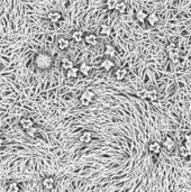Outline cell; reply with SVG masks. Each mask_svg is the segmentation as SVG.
<instances>
[{
    "label": "cell",
    "instance_id": "6da1fadb",
    "mask_svg": "<svg viewBox=\"0 0 191 192\" xmlns=\"http://www.w3.org/2000/svg\"><path fill=\"white\" fill-rule=\"evenodd\" d=\"M53 60L47 53H40L35 57V65L41 70H47L52 66Z\"/></svg>",
    "mask_w": 191,
    "mask_h": 192
},
{
    "label": "cell",
    "instance_id": "7a4b0ae2",
    "mask_svg": "<svg viewBox=\"0 0 191 192\" xmlns=\"http://www.w3.org/2000/svg\"><path fill=\"white\" fill-rule=\"evenodd\" d=\"M165 52L168 53L169 57L173 63H178L180 61V49L175 43H170L166 47H165Z\"/></svg>",
    "mask_w": 191,
    "mask_h": 192
},
{
    "label": "cell",
    "instance_id": "3957f363",
    "mask_svg": "<svg viewBox=\"0 0 191 192\" xmlns=\"http://www.w3.org/2000/svg\"><path fill=\"white\" fill-rule=\"evenodd\" d=\"M95 97H96L95 92L91 91V90H86V91L79 97V101L82 106L88 107V106L91 104V102H92V100L95 99Z\"/></svg>",
    "mask_w": 191,
    "mask_h": 192
},
{
    "label": "cell",
    "instance_id": "277c9868",
    "mask_svg": "<svg viewBox=\"0 0 191 192\" xmlns=\"http://www.w3.org/2000/svg\"><path fill=\"white\" fill-rule=\"evenodd\" d=\"M148 152L154 155H158L162 151V144H160L158 142H151L147 146Z\"/></svg>",
    "mask_w": 191,
    "mask_h": 192
},
{
    "label": "cell",
    "instance_id": "5b68a950",
    "mask_svg": "<svg viewBox=\"0 0 191 192\" xmlns=\"http://www.w3.org/2000/svg\"><path fill=\"white\" fill-rule=\"evenodd\" d=\"M84 42L90 46H96L98 44V37L96 34H87L84 35Z\"/></svg>",
    "mask_w": 191,
    "mask_h": 192
},
{
    "label": "cell",
    "instance_id": "8992f818",
    "mask_svg": "<svg viewBox=\"0 0 191 192\" xmlns=\"http://www.w3.org/2000/svg\"><path fill=\"white\" fill-rule=\"evenodd\" d=\"M163 147H164L166 151L171 152V151L175 147V142L173 140V138H171L170 136L165 137L164 142H163Z\"/></svg>",
    "mask_w": 191,
    "mask_h": 192
},
{
    "label": "cell",
    "instance_id": "52a82bcc",
    "mask_svg": "<svg viewBox=\"0 0 191 192\" xmlns=\"http://www.w3.org/2000/svg\"><path fill=\"white\" fill-rule=\"evenodd\" d=\"M100 66H101L105 71L109 72L112 68H114V66H115V62H114L110 57H107V59H105L103 61H102L101 64H100Z\"/></svg>",
    "mask_w": 191,
    "mask_h": 192
},
{
    "label": "cell",
    "instance_id": "ba28073f",
    "mask_svg": "<svg viewBox=\"0 0 191 192\" xmlns=\"http://www.w3.org/2000/svg\"><path fill=\"white\" fill-rule=\"evenodd\" d=\"M80 73V69L76 68V66H73V68L69 69L66 71V78L68 79H76L79 76Z\"/></svg>",
    "mask_w": 191,
    "mask_h": 192
},
{
    "label": "cell",
    "instance_id": "9c48e42d",
    "mask_svg": "<svg viewBox=\"0 0 191 192\" xmlns=\"http://www.w3.org/2000/svg\"><path fill=\"white\" fill-rule=\"evenodd\" d=\"M126 75H127V70L125 68H119L115 72V78L118 81H123L126 78Z\"/></svg>",
    "mask_w": 191,
    "mask_h": 192
},
{
    "label": "cell",
    "instance_id": "30bf717a",
    "mask_svg": "<svg viewBox=\"0 0 191 192\" xmlns=\"http://www.w3.org/2000/svg\"><path fill=\"white\" fill-rule=\"evenodd\" d=\"M179 152H180V155L183 159H190L191 157V148L187 147L185 144L179 147Z\"/></svg>",
    "mask_w": 191,
    "mask_h": 192
},
{
    "label": "cell",
    "instance_id": "8fae6325",
    "mask_svg": "<svg viewBox=\"0 0 191 192\" xmlns=\"http://www.w3.org/2000/svg\"><path fill=\"white\" fill-rule=\"evenodd\" d=\"M158 14L156 13H152V14H148V16H147V19H146V22L148 23V25L152 27H154L156 24L158 23Z\"/></svg>",
    "mask_w": 191,
    "mask_h": 192
},
{
    "label": "cell",
    "instance_id": "7c38bea8",
    "mask_svg": "<svg viewBox=\"0 0 191 192\" xmlns=\"http://www.w3.org/2000/svg\"><path fill=\"white\" fill-rule=\"evenodd\" d=\"M47 18L52 23H57V22H60V20L62 19V15L59 11H52V13H49Z\"/></svg>",
    "mask_w": 191,
    "mask_h": 192
},
{
    "label": "cell",
    "instance_id": "4fadbf2b",
    "mask_svg": "<svg viewBox=\"0 0 191 192\" xmlns=\"http://www.w3.org/2000/svg\"><path fill=\"white\" fill-rule=\"evenodd\" d=\"M80 140L84 144H89L91 140H92V133L90 130H84L80 137Z\"/></svg>",
    "mask_w": 191,
    "mask_h": 192
},
{
    "label": "cell",
    "instance_id": "5bb4252c",
    "mask_svg": "<svg viewBox=\"0 0 191 192\" xmlns=\"http://www.w3.org/2000/svg\"><path fill=\"white\" fill-rule=\"evenodd\" d=\"M19 124L24 129L27 130V129H29L30 127H33L34 123L32 119H29V118H21V119L19 120Z\"/></svg>",
    "mask_w": 191,
    "mask_h": 192
},
{
    "label": "cell",
    "instance_id": "9a60e30c",
    "mask_svg": "<svg viewBox=\"0 0 191 192\" xmlns=\"http://www.w3.org/2000/svg\"><path fill=\"white\" fill-rule=\"evenodd\" d=\"M72 39L74 42L76 43H80L84 41V34H83L82 30H74L72 33Z\"/></svg>",
    "mask_w": 191,
    "mask_h": 192
},
{
    "label": "cell",
    "instance_id": "2e32d148",
    "mask_svg": "<svg viewBox=\"0 0 191 192\" xmlns=\"http://www.w3.org/2000/svg\"><path fill=\"white\" fill-rule=\"evenodd\" d=\"M103 53H105V55L107 56V57H114V56L116 55V49L112 45H106L105 46V51H103Z\"/></svg>",
    "mask_w": 191,
    "mask_h": 192
},
{
    "label": "cell",
    "instance_id": "e0dca14e",
    "mask_svg": "<svg viewBox=\"0 0 191 192\" xmlns=\"http://www.w3.org/2000/svg\"><path fill=\"white\" fill-rule=\"evenodd\" d=\"M54 183L55 182H54V179L52 176H47L43 180V186L47 190H52L54 188Z\"/></svg>",
    "mask_w": 191,
    "mask_h": 192
},
{
    "label": "cell",
    "instance_id": "ac0fdd59",
    "mask_svg": "<svg viewBox=\"0 0 191 192\" xmlns=\"http://www.w3.org/2000/svg\"><path fill=\"white\" fill-rule=\"evenodd\" d=\"M70 46V41L68 38H60L59 41H57V47H59L61 51H64V49H66L68 47Z\"/></svg>",
    "mask_w": 191,
    "mask_h": 192
},
{
    "label": "cell",
    "instance_id": "d6986e66",
    "mask_svg": "<svg viewBox=\"0 0 191 192\" xmlns=\"http://www.w3.org/2000/svg\"><path fill=\"white\" fill-rule=\"evenodd\" d=\"M148 14L145 11L144 9H139L137 13H136V19L138 20L139 23H144L145 20L147 19Z\"/></svg>",
    "mask_w": 191,
    "mask_h": 192
},
{
    "label": "cell",
    "instance_id": "ffe728a7",
    "mask_svg": "<svg viewBox=\"0 0 191 192\" xmlns=\"http://www.w3.org/2000/svg\"><path fill=\"white\" fill-rule=\"evenodd\" d=\"M79 69H80V72H81L83 75H86V76H88V75H89V73H90V71H91V66L87 64L86 62L81 63V64H80V66H79Z\"/></svg>",
    "mask_w": 191,
    "mask_h": 192
},
{
    "label": "cell",
    "instance_id": "44dd1931",
    "mask_svg": "<svg viewBox=\"0 0 191 192\" xmlns=\"http://www.w3.org/2000/svg\"><path fill=\"white\" fill-rule=\"evenodd\" d=\"M158 99V91L154 90V89H148V93H147V100L154 102Z\"/></svg>",
    "mask_w": 191,
    "mask_h": 192
},
{
    "label": "cell",
    "instance_id": "7402d4cb",
    "mask_svg": "<svg viewBox=\"0 0 191 192\" xmlns=\"http://www.w3.org/2000/svg\"><path fill=\"white\" fill-rule=\"evenodd\" d=\"M147 93L148 89H139L136 91V97L142 99V100H147Z\"/></svg>",
    "mask_w": 191,
    "mask_h": 192
},
{
    "label": "cell",
    "instance_id": "603a6c76",
    "mask_svg": "<svg viewBox=\"0 0 191 192\" xmlns=\"http://www.w3.org/2000/svg\"><path fill=\"white\" fill-rule=\"evenodd\" d=\"M61 66H62V69H64V70L68 71L69 69L73 68L74 65H73V62L70 59H63L62 62H61Z\"/></svg>",
    "mask_w": 191,
    "mask_h": 192
},
{
    "label": "cell",
    "instance_id": "cb8c5ba5",
    "mask_svg": "<svg viewBox=\"0 0 191 192\" xmlns=\"http://www.w3.org/2000/svg\"><path fill=\"white\" fill-rule=\"evenodd\" d=\"M116 10H117L119 14H125L126 10H127V5H126V2H124V1H118L117 6H116Z\"/></svg>",
    "mask_w": 191,
    "mask_h": 192
},
{
    "label": "cell",
    "instance_id": "d4e9b609",
    "mask_svg": "<svg viewBox=\"0 0 191 192\" xmlns=\"http://www.w3.org/2000/svg\"><path fill=\"white\" fill-rule=\"evenodd\" d=\"M118 3V0H106V7L107 9L112 11V10H116V6Z\"/></svg>",
    "mask_w": 191,
    "mask_h": 192
},
{
    "label": "cell",
    "instance_id": "484cf974",
    "mask_svg": "<svg viewBox=\"0 0 191 192\" xmlns=\"http://www.w3.org/2000/svg\"><path fill=\"white\" fill-rule=\"evenodd\" d=\"M110 32H111V29H110V27H109L108 25H106V24L101 25V27H100V35L108 36L109 34H110Z\"/></svg>",
    "mask_w": 191,
    "mask_h": 192
},
{
    "label": "cell",
    "instance_id": "4316f807",
    "mask_svg": "<svg viewBox=\"0 0 191 192\" xmlns=\"http://www.w3.org/2000/svg\"><path fill=\"white\" fill-rule=\"evenodd\" d=\"M185 145L189 148H191V133L185 134Z\"/></svg>",
    "mask_w": 191,
    "mask_h": 192
},
{
    "label": "cell",
    "instance_id": "83f0119b",
    "mask_svg": "<svg viewBox=\"0 0 191 192\" xmlns=\"http://www.w3.org/2000/svg\"><path fill=\"white\" fill-rule=\"evenodd\" d=\"M7 191L9 192H17L19 191V188H18V186H17V183H11L8 188H7Z\"/></svg>",
    "mask_w": 191,
    "mask_h": 192
},
{
    "label": "cell",
    "instance_id": "f1b7e54d",
    "mask_svg": "<svg viewBox=\"0 0 191 192\" xmlns=\"http://www.w3.org/2000/svg\"><path fill=\"white\" fill-rule=\"evenodd\" d=\"M35 131H36V129H35L34 127H30L29 129H27V134L30 135V136H33L34 134H35Z\"/></svg>",
    "mask_w": 191,
    "mask_h": 192
},
{
    "label": "cell",
    "instance_id": "f546056e",
    "mask_svg": "<svg viewBox=\"0 0 191 192\" xmlns=\"http://www.w3.org/2000/svg\"><path fill=\"white\" fill-rule=\"evenodd\" d=\"M2 144H3V139L2 138H0V147L2 146Z\"/></svg>",
    "mask_w": 191,
    "mask_h": 192
},
{
    "label": "cell",
    "instance_id": "4dcf8cb0",
    "mask_svg": "<svg viewBox=\"0 0 191 192\" xmlns=\"http://www.w3.org/2000/svg\"><path fill=\"white\" fill-rule=\"evenodd\" d=\"M189 114L191 115V106H190V107H189Z\"/></svg>",
    "mask_w": 191,
    "mask_h": 192
},
{
    "label": "cell",
    "instance_id": "1f68e13d",
    "mask_svg": "<svg viewBox=\"0 0 191 192\" xmlns=\"http://www.w3.org/2000/svg\"><path fill=\"white\" fill-rule=\"evenodd\" d=\"M1 135H2V131H1V130H0V137H1Z\"/></svg>",
    "mask_w": 191,
    "mask_h": 192
}]
</instances>
